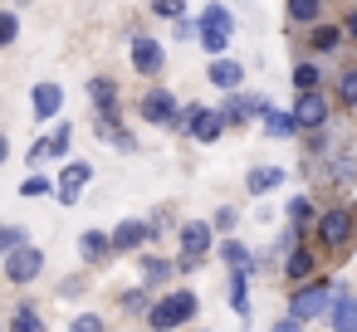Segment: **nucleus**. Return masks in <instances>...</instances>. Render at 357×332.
Segmentation results:
<instances>
[{
	"mask_svg": "<svg viewBox=\"0 0 357 332\" xmlns=\"http://www.w3.org/2000/svg\"><path fill=\"white\" fill-rule=\"evenodd\" d=\"M230 10L225 6H206V15H201V45L211 49V54H220L225 45H230Z\"/></svg>",
	"mask_w": 357,
	"mask_h": 332,
	"instance_id": "nucleus-1",
	"label": "nucleus"
},
{
	"mask_svg": "<svg viewBox=\"0 0 357 332\" xmlns=\"http://www.w3.org/2000/svg\"><path fill=\"white\" fill-rule=\"evenodd\" d=\"M191 313H196V293H186V288H181V293H172V298H162V303L152 308V327H157V332H167V327L186 322Z\"/></svg>",
	"mask_w": 357,
	"mask_h": 332,
	"instance_id": "nucleus-2",
	"label": "nucleus"
},
{
	"mask_svg": "<svg viewBox=\"0 0 357 332\" xmlns=\"http://www.w3.org/2000/svg\"><path fill=\"white\" fill-rule=\"evenodd\" d=\"M172 127H186L196 142H215L220 127H225V113H206V108H191V113H176Z\"/></svg>",
	"mask_w": 357,
	"mask_h": 332,
	"instance_id": "nucleus-3",
	"label": "nucleus"
},
{
	"mask_svg": "<svg viewBox=\"0 0 357 332\" xmlns=\"http://www.w3.org/2000/svg\"><path fill=\"white\" fill-rule=\"evenodd\" d=\"M40 269H45V254H40L35 244H15V249L6 254V274H10L15 283H30Z\"/></svg>",
	"mask_w": 357,
	"mask_h": 332,
	"instance_id": "nucleus-4",
	"label": "nucleus"
},
{
	"mask_svg": "<svg viewBox=\"0 0 357 332\" xmlns=\"http://www.w3.org/2000/svg\"><path fill=\"white\" fill-rule=\"evenodd\" d=\"M328 303H333V288H328V283H318V288H303V293H294V298H289V317L308 322V317H318Z\"/></svg>",
	"mask_w": 357,
	"mask_h": 332,
	"instance_id": "nucleus-5",
	"label": "nucleus"
},
{
	"mask_svg": "<svg viewBox=\"0 0 357 332\" xmlns=\"http://www.w3.org/2000/svg\"><path fill=\"white\" fill-rule=\"evenodd\" d=\"M89 176H93V171H89V161L64 166V176H59V200H64V205H74V200H79V191L89 186Z\"/></svg>",
	"mask_w": 357,
	"mask_h": 332,
	"instance_id": "nucleus-6",
	"label": "nucleus"
},
{
	"mask_svg": "<svg viewBox=\"0 0 357 332\" xmlns=\"http://www.w3.org/2000/svg\"><path fill=\"white\" fill-rule=\"evenodd\" d=\"M132 64H137V74H157V69H162V49H157V40L132 35Z\"/></svg>",
	"mask_w": 357,
	"mask_h": 332,
	"instance_id": "nucleus-7",
	"label": "nucleus"
},
{
	"mask_svg": "<svg viewBox=\"0 0 357 332\" xmlns=\"http://www.w3.org/2000/svg\"><path fill=\"white\" fill-rule=\"evenodd\" d=\"M142 118H147V122H176V103H172V93L152 88V93L142 98Z\"/></svg>",
	"mask_w": 357,
	"mask_h": 332,
	"instance_id": "nucleus-8",
	"label": "nucleus"
},
{
	"mask_svg": "<svg viewBox=\"0 0 357 332\" xmlns=\"http://www.w3.org/2000/svg\"><path fill=\"white\" fill-rule=\"evenodd\" d=\"M323 118H328V103H323L318 93H303V98L294 103V122H298V127H318Z\"/></svg>",
	"mask_w": 357,
	"mask_h": 332,
	"instance_id": "nucleus-9",
	"label": "nucleus"
},
{
	"mask_svg": "<svg viewBox=\"0 0 357 332\" xmlns=\"http://www.w3.org/2000/svg\"><path fill=\"white\" fill-rule=\"evenodd\" d=\"M318 235L333 239V244L347 239V235H352V215H347V210H323V215H318Z\"/></svg>",
	"mask_w": 357,
	"mask_h": 332,
	"instance_id": "nucleus-10",
	"label": "nucleus"
},
{
	"mask_svg": "<svg viewBox=\"0 0 357 332\" xmlns=\"http://www.w3.org/2000/svg\"><path fill=\"white\" fill-rule=\"evenodd\" d=\"M181 249H186V264H196V259L211 249V225H201V220L186 225V230H181Z\"/></svg>",
	"mask_w": 357,
	"mask_h": 332,
	"instance_id": "nucleus-11",
	"label": "nucleus"
},
{
	"mask_svg": "<svg viewBox=\"0 0 357 332\" xmlns=\"http://www.w3.org/2000/svg\"><path fill=\"white\" fill-rule=\"evenodd\" d=\"M147 235H152V230H147L142 220H123V225H118V230L108 235V244H113V249H137V244H142Z\"/></svg>",
	"mask_w": 357,
	"mask_h": 332,
	"instance_id": "nucleus-12",
	"label": "nucleus"
},
{
	"mask_svg": "<svg viewBox=\"0 0 357 332\" xmlns=\"http://www.w3.org/2000/svg\"><path fill=\"white\" fill-rule=\"evenodd\" d=\"M333 332H357V303L347 293H333Z\"/></svg>",
	"mask_w": 357,
	"mask_h": 332,
	"instance_id": "nucleus-13",
	"label": "nucleus"
},
{
	"mask_svg": "<svg viewBox=\"0 0 357 332\" xmlns=\"http://www.w3.org/2000/svg\"><path fill=\"white\" fill-rule=\"evenodd\" d=\"M59 108H64L59 84H40V88H35V118H54Z\"/></svg>",
	"mask_w": 357,
	"mask_h": 332,
	"instance_id": "nucleus-14",
	"label": "nucleus"
},
{
	"mask_svg": "<svg viewBox=\"0 0 357 332\" xmlns=\"http://www.w3.org/2000/svg\"><path fill=\"white\" fill-rule=\"evenodd\" d=\"M240 79H245L240 64H230V59H215V64H211V84H215V88H240Z\"/></svg>",
	"mask_w": 357,
	"mask_h": 332,
	"instance_id": "nucleus-15",
	"label": "nucleus"
},
{
	"mask_svg": "<svg viewBox=\"0 0 357 332\" xmlns=\"http://www.w3.org/2000/svg\"><path fill=\"white\" fill-rule=\"evenodd\" d=\"M89 93H93V103L103 108V122H108V118H118V93H113V84H108V79H93V84H89Z\"/></svg>",
	"mask_w": 357,
	"mask_h": 332,
	"instance_id": "nucleus-16",
	"label": "nucleus"
},
{
	"mask_svg": "<svg viewBox=\"0 0 357 332\" xmlns=\"http://www.w3.org/2000/svg\"><path fill=\"white\" fill-rule=\"evenodd\" d=\"M264 118H269V122H264V127H269V137H289V132L298 127V122H294V113H274V108H264Z\"/></svg>",
	"mask_w": 357,
	"mask_h": 332,
	"instance_id": "nucleus-17",
	"label": "nucleus"
},
{
	"mask_svg": "<svg viewBox=\"0 0 357 332\" xmlns=\"http://www.w3.org/2000/svg\"><path fill=\"white\" fill-rule=\"evenodd\" d=\"M279 181H284L279 166H259V171H250V191H274Z\"/></svg>",
	"mask_w": 357,
	"mask_h": 332,
	"instance_id": "nucleus-18",
	"label": "nucleus"
},
{
	"mask_svg": "<svg viewBox=\"0 0 357 332\" xmlns=\"http://www.w3.org/2000/svg\"><path fill=\"white\" fill-rule=\"evenodd\" d=\"M230 303H235V313H250V283H245V269H235V278H230Z\"/></svg>",
	"mask_w": 357,
	"mask_h": 332,
	"instance_id": "nucleus-19",
	"label": "nucleus"
},
{
	"mask_svg": "<svg viewBox=\"0 0 357 332\" xmlns=\"http://www.w3.org/2000/svg\"><path fill=\"white\" fill-rule=\"evenodd\" d=\"M79 249H84V259H98V254H108V235H103V230H89V235L79 239Z\"/></svg>",
	"mask_w": 357,
	"mask_h": 332,
	"instance_id": "nucleus-20",
	"label": "nucleus"
},
{
	"mask_svg": "<svg viewBox=\"0 0 357 332\" xmlns=\"http://www.w3.org/2000/svg\"><path fill=\"white\" fill-rule=\"evenodd\" d=\"M337 40H342V30H333V25H323V30H313V40H308V45H313L318 54H328V49H337Z\"/></svg>",
	"mask_w": 357,
	"mask_h": 332,
	"instance_id": "nucleus-21",
	"label": "nucleus"
},
{
	"mask_svg": "<svg viewBox=\"0 0 357 332\" xmlns=\"http://www.w3.org/2000/svg\"><path fill=\"white\" fill-rule=\"evenodd\" d=\"M10 332H45V322L35 317V308H20L15 322H10Z\"/></svg>",
	"mask_w": 357,
	"mask_h": 332,
	"instance_id": "nucleus-22",
	"label": "nucleus"
},
{
	"mask_svg": "<svg viewBox=\"0 0 357 332\" xmlns=\"http://www.w3.org/2000/svg\"><path fill=\"white\" fill-rule=\"evenodd\" d=\"M220 254H225V264H230V269H250V249H245V244H235V239H230Z\"/></svg>",
	"mask_w": 357,
	"mask_h": 332,
	"instance_id": "nucleus-23",
	"label": "nucleus"
},
{
	"mask_svg": "<svg viewBox=\"0 0 357 332\" xmlns=\"http://www.w3.org/2000/svg\"><path fill=\"white\" fill-rule=\"evenodd\" d=\"M289 15H294V20H303V25H308V20H318V0H289Z\"/></svg>",
	"mask_w": 357,
	"mask_h": 332,
	"instance_id": "nucleus-24",
	"label": "nucleus"
},
{
	"mask_svg": "<svg viewBox=\"0 0 357 332\" xmlns=\"http://www.w3.org/2000/svg\"><path fill=\"white\" fill-rule=\"evenodd\" d=\"M15 244H25V230L20 225H0V254H10Z\"/></svg>",
	"mask_w": 357,
	"mask_h": 332,
	"instance_id": "nucleus-25",
	"label": "nucleus"
},
{
	"mask_svg": "<svg viewBox=\"0 0 357 332\" xmlns=\"http://www.w3.org/2000/svg\"><path fill=\"white\" fill-rule=\"evenodd\" d=\"M294 84H298V93H313V84H318V69H313V64H298V69H294Z\"/></svg>",
	"mask_w": 357,
	"mask_h": 332,
	"instance_id": "nucleus-26",
	"label": "nucleus"
},
{
	"mask_svg": "<svg viewBox=\"0 0 357 332\" xmlns=\"http://www.w3.org/2000/svg\"><path fill=\"white\" fill-rule=\"evenodd\" d=\"M167 274H172V264H167V259H147V264H142V278H147V283H162Z\"/></svg>",
	"mask_w": 357,
	"mask_h": 332,
	"instance_id": "nucleus-27",
	"label": "nucleus"
},
{
	"mask_svg": "<svg viewBox=\"0 0 357 332\" xmlns=\"http://www.w3.org/2000/svg\"><path fill=\"white\" fill-rule=\"evenodd\" d=\"M230 113H235V118H250V113H264V98H235V103H230Z\"/></svg>",
	"mask_w": 357,
	"mask_h": 332,
	"instance_id": "nucleus-28",
	"label": "nucleus"
},
{
	"mask_svg": "<svg viewBox=\"0 0 357 332\" xmlns=\"http://www.w3.org/2000/svg\"><path fill=\"white\" fill-rule=\"evenodd\" d=\"M308 269H313V254H303V249H298V254H289V278H303Z\"/></svg>",
	"mask_w": 357,
	"mask_h": 332,
	"instance_id": "nucleus-29",
	"label": "nucleus"
},
{
	"mask_svg": "<svg viewBox=\"0 0 357 332\" xmlns=\"http://www.w3.org/2000/svg\"><path fill=\"white\" fill-rule=\"evenodd\" d=\"M69 332H103V317H93V313H79Z\"/></svg>",
	"mask_w": 357,
	"mask_h": 332,
	"instance_id": "nucleus-30",
	"label": "nucleus"
},
{
	"mask_svg": "<svg viewBox=\"0 0 357 332\" xmlns=\"http://www.w3.org/2000/svg\"><path fill=\"white\" fill-rule=\"evenodd\" d=\"M69 152V127H59L54 137H50V157H64Z\"/></svg>",
	"mask_w": 357,
	"mask_h": 332,
	"instance_id": "nucleus-31",
	"label": "nucleus"
},
{
	"mask_svg": "<svg viewBox=\"0 0 357 332\" xmlns=\"http://www.w3.org/2000/svg\"><path fill=\"white\" fill-rule=\"evenodd\" d=\"M15 30H20L15 15H0V45H15Z\"/></svg>",
	"mask_w": 357,
	"mask_h": 332,
	"instance_id": "nucleus-32",
	"label": "nucleus"
},
{
	"mask_svg": "<svg viewBox=\"0 0 357 332\" xmlns=\"http://www.w3.org/2000/svg\"><path fill=\"white\" fill-rule=\"evenodd\" d=\"M152 10L167 15V20H176V15H181V0H152Z\"/></svg>",
	"mask_w": 357,
	"mask_h": 332,
	"instance_id": "nucleus-33",
	"label": "nucleus"
},
{
	"mask_svg": "<svg viewBox=\"0 0 357 332\" xmlns=\"http://www.w3.org/2000/svg\"><path fill=\"white\" fill-rule=\"evenodd\" d=\"M45 191H50V181H45V176H30V181L20 186V196H45Z\"/></svg>",
	"mask_w": 357,
	"mask_h": 332,
	"instance_id": "nucleus-34",
	"label": "nucleus"
},
{
	"mask_svg": "<svg viewBox=\"0 0 357 332\" xmlns=\"http://www.w3.org/2000/svg\"><path fill=\"white\" fill-rule=\"evenodd\" d=\"M342 103H357V69L342 74Z\"/></svg>",
	"mask_w": 357,
	"mask_h": 332,
	"instance_id": "nucleus-35",
	"label": "nucleus"
},
{
	"mask_svg": "<svg viewBox=\"0 0 357 332\" xmlns=\"http://www.w3.org/2000/svg\"><path fill=\"white\" fill-rule=\"evenodd\" d=\"M269 332H298V317H289V322H279V327H269Z\"/></svg>",
	"mask_w": 357,
	"mask_h": 332,
	"instance_id": "nucleus-36",
	"label": "nucleus"
},
{
	"mask_svg": "<svg viewBox=\"0 0 357 332\" xmlns=\"http://www.w3.org/2000/svg\"><path fill=\"white\" fill-rule=\"evenodd\" d=\"M6 157H10V142H6V137H0V161H6Z\"/></svg>",
	"mask_w": 357,
	"mask_h": 332,
	"instance_id": "nucleus-37",
	"label": "nucleus"
},
{
	"mask_svg": "<svg viewBox=\"0 0 357 332\" xmlns=\"http://www.w3.org/2000/svg\"><path fill=\"white\" fill-rule=\"evenodd\" d=\"M347 35H352V40H357V15H352V20H347Z\"/></svg>",
	"mask_w": 357,
	"mask_h": 332,
	"instance_id": "nucleus-38",
	"label": "nucleus"
}]
</instances>
